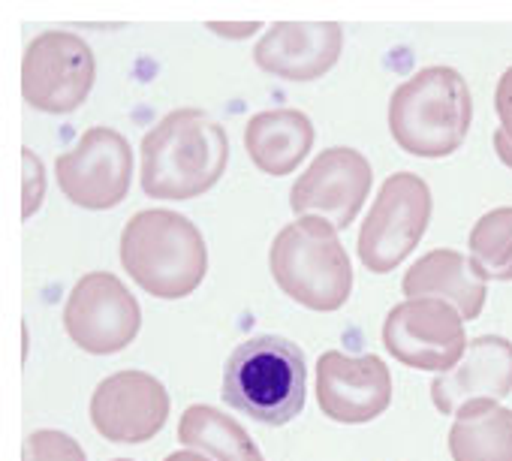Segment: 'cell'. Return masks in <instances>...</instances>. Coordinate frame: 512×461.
<instances>
[{
  "label": "cell",
  "instance_id": "obj_7",
  "mask_svg": "<svg viewBox=\"0 0 512 461\" xmlns=\"http://www.w3.org/2000/svg\"><path fill=\"white\" fill-rule=\"evenodd\" d=\"M97 79L91 46L70 31H46L34 37L22 58V97L28 106L67 115L79 109Z\"/></svg>",
  "mask_w": 512,
  "mask_h": 461
},
{
  "label": "cell",
  "instance_id": "obj_14",
  "mask_svg": "<svg viewBox=\"0 0 512 461\" xmlns=\"http://www.w3.org/2000/svg\"><path fill=\"white\" fill-rule=\"evenodd\" d=\"M344 52L338 22H275L253 46L260 70L287 82H314L326 76Z\"/></svg>",
  "mask_w": 512,
  "mask_h": 461
},
{
  "label": "cell",
  "instance_id": "obj_25",
  "mask_svg": "<svg viewBox=\"0 0 512 461\" xmlns=\"http://www.w3.org/2000/svg\"><path fill=\"white\" fill-rule=\"evenodd\" d=\"M494 151H497V157L512 169V142H509L500 130H494Z\"/></svg>",
  "mask_w": 512,
  "mask_h": 461
},
{
  "label": "cell",
  "instance_id": "obj_22",
  "mask_svg": "<svg viewBox=\"0 0 512 461\" xmlns=\"http://www.w3.org/2000/svg\"><path fill=\"white\" fill-rule=\"evenodd\" d=\"M22 160H25V205H22V217H34L40 199H43V184H46V172H43V163L34 151H22Z\"/></svg>",
  "mask_w": 512,
  "mask_h": 461
},
{
  "label": "cell",
  "instance_id": "obj_18",
  "mask_svg": "<svg viewBox=\"0 0 512 461\" xmlns=\"http://www.w3.org/2000/svg\"><path fill=\"white\" fill-rule=\"evenodd\" d=\"M452 461H512V410L497 401H470L449 428Z\"/></svg>",
  "mask_w": 512,
  "mask_h": 461
},
{
  "label": "cell",
  "instance_id": "obj_26",
  "mask_svg": "<svg viewBox=\"0 0 512 461\" xmlns=\"http://www.w3.org/2000/svg\"><path fill=\"white\" fill-rule=\"evenodd\" d=\"M163 461H214V458H208V455H202V452H193V449H184V452L166 455Z\"/></svg>",
  "mask_w": 512,
  "mask_h": 461
},
{
  "label": "cell",
  "instance_id": "obj_3",
  "mask_svg": "<svg viewBox=\"0 0 512 461\" xmlns=\"http://www.w3.org/2000/svg\"><path fill=\"white\" fill-rule=\"evenodd\" d=\"M305 389V353L281 335L238 344L223 368V401L263 425L293 422L305 407Z\"/></svg>",
  "mask_w": 512,
  "mask_h": 461
},
{
  "label": "cell",
  "instance_id": "obj_13",
  "mask_svg": "<svg viewBox=\"0 0 512 461\" xmlns=\"http://www.w3.org/2000/svg\"><path fill=\"white\" fill-rule=\"evenodd\" d=\"M169 419V392L148 371H118L91 395V422L112 443H145Z\"/></svg>",
  "mask_w": 512,
  "mask_h": 461
},
{
  "label": "cell",
  "instance_id": "obj_15",
  "mask_svg": "<svg viewBox=\"0 0 512 461\" xmlns=\"http://www.w3.org/2000/svg\"><path fill=\"white\" fill-rule=\"evenodd\" d=\"M512 392V341L479 335L467 344L461 362L431 380V401L440 413L455 416L470 401H503Z\"/></svg>",
  "mask_w": 512,
  "mask_h": 461
},
{
  "label": "cell",
  "instance_id": "obj_17",
  "mask_svg": "<svg viewBox=\"0 0 512 461\" xmlns=\"http://www.w3.org/2000/svg\"><path fill=\"white\" fill-rule=\"evenodd\" d=\"M314 124L299 109L256 112L244 130V148L250 163L266 175H290L314 148Z\"/></svg>",
  "mask_w": 512,
  "mask_h": 461
},
{
  "label": "cell",
  "instance_id": "obj_1",
  "mask_svg": "<svg viewBox=\"0 0 512 461\" xmlns=\"http://www.w3.org/2000/svg\"><path fill=\"white\" fill-rule=\"evenodd\" d=\"M142 190L154 199H193L226 172V130L199 109L163 115L142 139Z\"/></svg>",
  "mask_w": 512,
  "mask_h": 461
},
{
  "label": "cell",
  "instance_id": "obj_11",
  "mask_svg": "<svg viewBox=\"0 0 512 461\" xmlns=\"http://www.w3.org/2000/svg\"><path fill=\"white\" fill-rule=\"evenodd\" d=\"M374 184L368 157L356 148L335 145L317 154V160L296 178L290 205L302 217H323L335 229H347L362 211Z\"/></svg>",
  "mask_w": 512,
  "mask_h": 461
},
{
  "label": "cell",
  "instance_id": "obj_12",
  "mask_svg": "<svg viewBox=\"0 0 512 461\" xmlns=\"http://www.w3.org/2000/svg\"><path fill=\"white\" fill-rule=\"evenodd\" d=\"M317 404L329 419L344 425L377 419L392 404L389 365L374 353L347 356L326 350L317 359Z\"/></svg>",
  "mask_w": 512,
  "mask_h": 461
},
{
  "label": "cell",
  "instance_id": "obj_20",
  "mask_svg": "<svg viewBox=\"0 0 512 461\" xmlns=\"http://www.w3.org/2000/svg\"><path fill=\"white\" fill-rule=\"evenodd\" d=\"M467 248L485 281H512V205L485 211L470 229Z\"/></svg>",
  "mask_w": 512,
  "mask_h": 461
},
{
  "label": "cell",
  "instance_id": "obj_21",
  "mask_svg": "<svg viewBox=\"0 0 512 461\" xmlns=\"http://www.w3.org/2000/svg\"><path fill=\"white\" fill-rule=\"evenodd\" d=\"M22 461H88V458L76 437L58 428H43L25 440Z\"/></svg>",
  "mask_w": 512,
  "mask_h": 461
},
{
  "label": "cell",
  "instance_id": "obj_19",
  "mask_svg": "<svg viewBox=\"0 0 512 461\" xmlns=\"http://www.w3.org/2000/svg\"><path fill=\"white\" fill-rule=\"evenodd\" d=\"M178 440L184 449L202 452L214 461H266L253 437L223 410L193 404L178 419Z\"/></svg>",
  "mask_w": 512,
  "mask_h": 461
},
{
  "label": "cell",
  "instance_id": "obj_4",
  "mask_svg": "<svg viewBox=\"0 0 512 461\" xmlns=\"http://www.w3.org/2000/svg\"><path fill=\"white\" fill-rule=\"evenodd\" d=\"M473 121V97L452 67H425L401 82L389 100V130L413 157L455 154Z\"/></svg>",
  "mask_w": 512,
  "mask_h": 461
},
{
  "label": "cell",
  "instance_id": "obj_8",
  "mask_svg": "<svg viewBox=\"0 0 512 461\" xmlns=\"http://www.w3.org/2000/svg\"><path fill=\"white\" fill-rule=\"evenodd\" d=\"M70 341L91 356H112L130 347L142 329V308L109 272H88L76 281L64 305Z\"/></svg>",
  "mask_w": 512,
  "mask_h": 461
},
{
  "label": "cell",
  "instance_id": "obj_6",
  "mask_svg": "<svg viewBox=\"0 0 512 461\" xmlns=\"http://www.w3.org/2000/svg\"><path fill=\"white\" fill-rule=\"evenodd\" d=\"M431 187L413 172H395L383 181L356 242L362 266L374 275L398 269L422 242L431 220Z\"/></svg>",
  "mask_w": 512,
  "mask_h": 461
},
{
  "label": "cell",
  "instance_id": "obj_23",
  "mask_svg": "<svg viewBox=\"0 0 512 461\" xmlns=\"http://www.w3.org/2000/svg\"><path fill=\"white\" fill-rule=\"evenodd\" d=\"M494 109H497V118H500V133L512 142V67L500 76L497 82V91H494Z\"/></svg>",
  "mask_w": 512,
  "mask_h": 461
},
{
  "label": "cell",
  "instance_id": "obj_5",
  "mask_svg": "<svg viewBox=\"0 0 512 461\" xmlns=\"http://www.w3.org/2000/svg\"><path fill=\"white\" fill-rule=\"evenodd\" d=\"M275 284L302 308L329 314L347 305L353 290V266L323 217H299L287 223L269 254Z\"/></svg>",
  "mask_w": 512,
  "mask_h": 461
},
{
  "label": "cell",
  "instance_id": "obj_10",
  "mask_svg": "<svg viewBox=\"0 0 512 461\" xmlns=\"http://www.w3.org/2000/svg\"><path fill=\"white\" fill-rule=\"evenodd\" d=\"M55 178L64 196L79 208H115L127 199L133 181L130 142L112 127H91L76 148L55 160Z\"/></svg>",
  "mask_w": 512,
  "mask_h": 461
},
{
  "label": "cell",
  "instance_id": "obj_9",
  "mask_svg": "<svg viewBox=\"0 0 512 461\" xmlns=\"http://www.w3.org/2000/svg\"><path fill=\"white\" fill-rule=\"evenodd\" d=\"M383 344L392 359L416 371H452L464 350V317L440 299H404L383 320Z\"/></svg>",
  "mask_w": 512,
  "mask_h": 461
},
{
  "label": "cell",
  "instance_id": "obj_27",
  "mask_svg": "<svg viewBox=\"0 0 512 461\" xmlns=\"http://www.w3.org/2000/svg\"><path fill=\"white\" fill-rule=\"evenodd\" d=\"M115 461H130V458H115Z\"/></svg>",
  "mask_w": 512,
  "mask_h": 461
},
{
  "label": "cell",
  "instance_id": "obj_2",
  "mask_svg": "<svg viewBox=\"0 0 512 461\" xmlns=\"http://www.w3.org/2000/svg\"><path fill=\"white\" fill-rule=\"evenodd\" d=\"M121 263L145 293L184 299L208 272V248L190 217L169 208H145L124 226Z\"/></svg>",
  "mask_w": 512,
  "mask_h": 461
},
{
  "label": "cell",
  "instance_id": "obj_16",
  "mask_svg": "<svg viewBox=\"0 0 512 461\" xmlns=\"http://www.w3.org/2000/svg\"><path fill=\"white\" fill-rule=\"evenodd\" d=\"M401 290L404 299H440L452 305L464 320H476L488 299V284L476 272L473 260L452 248L422 254L407 269Z\"/></svg>",
  "mask_w": 512,
  "mask_h": 461
},
{
  "label": "cell",
  "instance_id": "obj_24",
  "mask_svg": "<svg viewBox=\"0 0 512 461\" xmlns=\"http://www.w3.org/2000/svg\"><path fill=\"white\" fill-rule=\"evenodd\" d=\"M208 31L211 34H220V37H226V40H244V37H250V34H256L260 31V25L256 22H241V25H232V22H211L208 25Z\"/></svg>",
  "mask_w": 512,
  "mask_h": 461
}]
</instances>
